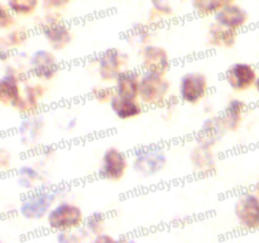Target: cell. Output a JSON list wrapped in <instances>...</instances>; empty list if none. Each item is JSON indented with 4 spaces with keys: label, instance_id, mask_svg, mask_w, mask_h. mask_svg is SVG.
Masks as SVG:
<instances>
[{
    "label": "cell",
    "instance_id": "6da1fadb",
    "mask_svg": "<svg viewBox=\"0 0 259 243\" xmlns=\"http://www.w3.org/2000/svg\"><path fill=\"white\" fill-rule=\"evenodd\" d=\"M83 222L82 210L78 205L70 201H61L53 205L47 213L48 227L56 232L75 230Z\"/></svg>",
    "mask_w": 259,
    "mask_h": 243
},
{
    "label": "cell",
    "instance_id": "7a4b0ae2",
    "mask_svg": "<svg viewBox=\"0 0 259 243\" xmlns=\"http://www.w3.org/2000/svg\"><path fill=\"white\" fill-rule=\"evenodd\" d=\"M169 91V84L163 75L153 72H146L139 78L138 98L142 104L158 105L166 101Z\"/></svg>",
    "mask_w": 259,
    "mask_h": 243
},
{
    "label": "cell",
    "instance_id": "3957f363",
    "mask_svg": "<svg viewBox=\"0 0 259 243\" xmlns=\"http://www.w3.org/2000/svg\"><path fill=\"white\" fill-rule=\"evenodd\" d=\"M235 217L242 228L254 230L259 228V197L252 192L240 195L235 201Z\"/></svg>",
    "mask_w": 259,
    "mask_h": 243
},
{
    "label": "cell",
    "instance_id": "277c9868",
    "mask_svg": "<svg viewBox=\"0 0 259 243\" xmlns=\"http://www.w3.org/2000/svg\"><path fill=\"white\" fill-rule=\"evenodd\" d=\"M43 35L56 51H61L71 42V30L53 12L48 13L40 24Z\"/></svg>",
    "mask_w": 259,
    "mask_h": 243
},
{
    "label": "cell",
    "instance_id": "5b68a950",
    "mask_svg": "<svg viewBox=\"0 0 259 243\" xmlns=\"http://www.w3.org/2000/svg\"><path fill=\"white\" fill-rule=\"evenodd\" d=\"M166 154L158 148H143L136 152L133 158V167L137 174L142 176L157 175L166 165Z\"/></svg>",
    "mask_w": 259,
    "mask_h": 243
},
{
    "label": "cell",
    "instance_id": "8992f818",
    "mask_svg": "<svg viewBox=\"0 0 259 243\" xmlns=\"http://www.w3.org/2000/svg\"><path fill=\"white\" fill-rule=\"evenodd\" d=\"M57 194L55 191H38L23 200L20 214L27 219H40L55 205Z\"/></svg>",
    "mask_w": 259,
    "mask_h": 243
},
{
    "label": "cell",
    "instance_id": "52a82bcc",
    "mask_svg": "<svg viewBox=\"0 0 259 243\" xmlns=\"http://www.w3.org/2000/svg\"><path fill=\"white\" fill-rule=\"evenodd\" d=\"M207 89H209V83L204 73L189 72L182 76L180 81V98L185 103L196 104L204 99Z\"/></svg>",
    "mask_w": 259,
    "mask_h": 243
},
{
    "label": "cell",
    "instance_id": "ba28073f",
    "mask_svg": "<svg viewBox=\"0 0 259 243\" xmlns=\"http://www.w3.org/2000/svg\"><path fill=\"white\" fill-rule=\"evenodd\" d=\"M128 169V159L124 152L115 147H110L103 156L100 167V175L110 181H118L125 175Z\"/></svg>",
    "mask_w": 259,
    "mask_h": 243
},
{
    "label": "cell",
    "instance_id": "9c48e42d",
    "mask_svg": "<svg viewBox=\"0 0 259 243\" xmlns=\"http://www.w3.org/2000/svg\"><path fill=\"white\" fill-rule=\"evenodd\" d=\"M257 78V72L252 65L248 63H234L228 68L225 80L228 85L235 91H244L249 89Z\"/></svg>",
    "mask_w": 259,
    "mask_h": 243
},
{
    "label": "cell",
    "instance_id": "30bf717a",
    "mask_svg": "<svg viewBox=\"0 0 259 243\" xmlns=\"http://www.w3.org/2000/svg\"><path fill=\"white\" fill-rule=\"evenodd\" d=\"M142 63L146 72L164 75L168 71L171 62L167 51L159 46H146L142 51Z\"/></svg>",
    "mask_w": 259,
    "mask_h": 243
},
{
    "label": "cell",
    "instance_id": "8fae6325",
    "mask_svg": "<svg viewBox=\"0 0 259 243\" xmlns=\"http://www.w3.org/2000/svg\"><path fill=\"white\" fill-rule=\"evenodd\" d=\"M214 17L215 23L235 32L244 27L248 22V13L234 3L220 8L217 13H214Z\"/></svg>",
    "mask_w": 259,
    "mask_h": 243
},
{
    "label": "cell",
    "instance_id": "7c38bea8",
    "mask_svg": "<svg viewBox=\"0 0 259 243\" xmlns=\"http://www.w3.org/2000/svg\"><path fill=\"white\" fill-rule=\"evenodd\" d=\"M30 71L40 80H51L58 72V63L55 55L46 50H39L30 58Z\"/></svg>",
    "mask_w": 259,
    "mask_h": 243
},
{
    "label": "cell",
    "instance_id": "4fadbf2b",
    "mask_svg": "<svg viewBox=\"0 0 259 243\" xmlns=\"http://www.w3.org/2000/svg\"><path fill=\"white\" fill-rule=\"evenodd\" d=\"M125 56L121 55L118 50H106L100 55L98 61V70L101 80L111 81L115 80L116 76L121 72Z\"/></svg>",
    "mask_w": 259,
    "mask_h": 243
},
{
    "label": "cell",
    "instance_id": "5bb4252c",
    "mask_svg": "<svg viewBox=\"0 0 259 243\" xmlns=\"http://www.w3.org/2000/svg\"><path fill=\"white\" fill-rule=\"evenodd\" d=\"M115 85H114V94L121 98L137 99L139 90V75L134 71H121L116 76Z\"/></svg>",
    "mask_w": 259,
    "mask_h": 243
},
{
    "label": "cell",
    "instance_id": "9a60e30c",
    "mask_svg": "<svg viewBox=\"0 0 259 243\" xmlns=\"http://www.w3.org/2000/svg\"><path fill=\"white\" fill-rule=\"evenodd\" d=\"M110 108L118 118L120 119H131L136 118L139 114H142L143 106L137 99L121 98L114 94L110 99Z\"/></svg>",
    "mask_w": 259,
    "mask_h": 243
},
{
    "label": "cell",
    "instance_id": "2e32d148",
    "mask_svg": "<svg viewBox=\"0 0 259 243\" xmlns=\"http://www.w3.org/2000/svg\"><path fill=\"white\" fill-rule=\"evenodd\" d=\"M19 76L15 72H7V75L0 78V103L9 104L14 106L20 98Z\"/></svg>",
    "mask_w": 259,
    "mask_h": 243
},
{
    "label": "cell",
    "instance_id": "e0dca14e",
    "mask_svg": "<svg viewBox=\"0 0 259 243\" xmlns=\"http://www.w3.org/2000/svg\"><path fill=\"white\" fill-rule=\"evenodd\" d=\"M225 129L227 128H225L222 116H214V118L207 119L202 128L199 131V143L211 147L212 144L217 143L218 139L222 138Z\"/></svg>",
    "mask_w": 259,
    "mask_h": 243
},
{
    "label": "cell",
    "instance_id": "ac0fdd59",
    "mask_svg": "<svg viewBox=\"0 0 259 243\" xmlns=\"http://www.w3.org/2000/svg\"><path fill=\"white\" fill-rule=\"evenodd\" d=\"M237 39V32L214 23L209 28V43L217 47H232Z\"/></svg>",
    "mask_w": 259,
    "mask_h": 243
},
{
    "label": "cell",
    "instance_id": "d6986e66",
    "mask_svg": "<svg viewBox=\"0 0 259 243\" xmlns=\"http://www.w3.org/2000/svg\"><path fill=\"white\" fill-rule=\"evenodd\" d=\"M244 109L245 105L242 100H239V99H232V100L228 103L227 108H225L224 115L222 116L225 128L232 129V131L237 129L238 126L240 124V122H242Z\"/></svg>",
    "mask_w": 259,
    "mask_h": 243
},
{
    "label": "cell",
    "instance_id": "ffe728a7",
    "mask_svg": "<svg viewBox=\"0 0 259 243\" xmlns=\"http://www.w3.org/2000/svg\"><path fill=\"white\" fill-rule=\"evenodd\" d=\"M192 164L199 171H209L214 165V156L211 153L210 146L199 143V146L192 152Z\"/></svg>",
    "mask_w": 259,
    "mask_h": 243
},
{
    "label": "cell",
    "instance_id": "44dd1931",
    "mask_svg": "<svg viewBox=\"0 0 259 243\" xmlns=\"http://www.w3.org/2000/svg\"><path fill=\"white\" fill-rule=\"evenodd\" d=\"M40 0H8V8L13 14L30 15L37 10Z\"/></svg>",
    "mask_w": 259,
    "mask_h": 243
},
{
    "label": "cell",
    "instance_id": "7402d4cb",
    "mask_svg": "<svg viewBox=\"0 0 259 243\" xmlns=\"http://www.w3.org/2000/svg\"><path fill=\"white\" fill-rule=\"evenodd\" d=\"M40 181H42V176L38 170L30 166H24L19 170V182L22 186L30 189V187L37 186Z\"/></svg>",
    "mask_w": 259,
    "mask_h": 243
},
{
    "label": "cell",
    "instance_id": "603a6c76",
    "mask_svg": "<svg viewBox=\"0 0 259 243\" xmlns=\"http://www.w3.org/2000/svg\"><path fill=\"white\" fill-rule=\"evenodd\" d=\"M104 217L101 214H99V213H96V214H94L93 217H90L88 219V223H86V228H88L89 232H91L93 234H100L101 230H103V227H104Z\"/></svg>",
    "mask_w": 259,
    "mask_h": 243
},
{
    "label": "cell",
    "instance_id": "cb8c5ba5",
    "mask_svg": "<svg viewBox=\"0 0 259 243\" xmlns=\"http://www.w3.org/2000/svg\"><path fill=\"white\" fill-rule=\"evenodd\" d=\"M14 23L15 20L12 10L0 4V29H9L12 25H14Z\"/></svg>",
    "mask_w": 259,
    "mask_h": 243
},
{
    "label": "cell",
    "instance_id": "d4e9b609",
    "mask_svg": "<svg viewBox=\"0 0 259 243\" xmlns=\"http://www.w3.org/2000/svg\"><path fill=\"white\" fill-rule=\"evenodd\" d=\"M28 37H29V34H28L27 30L15 29L7 35V45L19 46L22 45V43H24Z\"/></svg>",
    "mask_w": 259,
    "mask_h": 243
},
{
    "label": "cell",
    "instance_id": "484cf974",
    "mask_svg": "<svg viewBox=\"0 0 259 243\" xmlns=\"http://www.w3.org/2000/svg\"><path fill=\"white\" fill-rule=\"evenodd\" d=\"M235 0H207L206 8H205V15H210L217 13L220 8L225 7L228 4H232Z\"/></svg>",
    "mask_w": 259,
    "mask_h": 243
},
{
    "label": "cell",
    "instance_id": "4316f807",
    "mask_svg": "<svg viewBox=\"0 0 259 243\" xmlns=\"http://www.w3.org/2000/svg\"><path fill=\"white\" fill-rule=\"evenodd\" d=\"M72 0H40L43 8H45L47 12H56V10L63 9V8L67 7Z\"/></svg>",
    "mask_w": 259,
    "mask_h": 243
},
{
    "label": "cell",
    "instance_id": "83f0119b",
    "mask_svg": "<svg viewBox=\"0 0 259 243\" xmlns=\"http://www.w3.org/2000/svg\"><path fill=\"white\" fill-rule=\"evenodd\" d=\"M93 95L96 100L101 101V103H106V101H110L111 96L114 95V90L109 88H98L94 89Z\"/></svg>",
    "mask_w": 259,
    "mask_h": 243
},
{
    "label": "cell",
    "instance_id": "f1b7e54d",
    "mask_svg": "<svg viewBox=\"0 0 259 243\" xmlns=\"http://www.w3.org/2000/svg\"><path fill=\"white\" fill-rule=\"evenodd\" d=\"M152 5H153V10L161 14H171L172 13V5L169 0H151Z\"/></svg>",
    "mask_w": 259,
    "mask_h": 243
},
{
    "label": "cell",
    "instance_id": "f546056e",
    "mask_svg": "<svg viewBox=\"0 0 259 243\" xmlns=\"http://www.w3.org/2000/svg\"><path fill=\"white\" fill-rule=\"evenodd\" d=\"M206 2H207V0H191L192 7H194L195 12L199 13V14L202 15V17L205 15V8H206Z\"/></svg>",
    "mask_w": 259,
    "mask_h": 243
},
{
    "label": "cell",
    "instance_id": "4dcf8cb0",
    "mask_svg": "<svg viewBox=\"0 0 259 243\" xmlns=\"http://www.w3.org/2000/svg\"><path fill=\"white\" fill-rule=\"evenodd\" d=\"M10 164V156L7 151H3L0 149V166L2 167H7L9 166Z\"/></svg>",
    "mask_w": 259,
    "mask_h": 243
},
{
    "label": "cell",
    "instance_id": "1f68e13d",
    "mask_svg": "<svg viewBox=\"0 0 259 243\" xmlns=\"http://www.w3.org/2000/svg\"><path fill=\"white\" fill-rule=\"evenodd\" d=\"M8 56H9V53H8V51L0 50V61H4L5 58H8Z\"/></svg>",
    "mask_w": 259,
    "mask_h": 243
},
{
    "label": "cell",
    "instance_id": "d6a6232c",
    "mask_svg": "<svg viewBox=\"0 0 259 243\" xmlns=\"http://www.w3.org/2000/svg\"><path fill=\"white\" fill-rule=\"evenodd\" d=\"M255 89H257V91L259 93V76H257V78H255Z\"/></svg>",
    "mask_w": 259,
    "mask_h": 243
}]
</instances>
